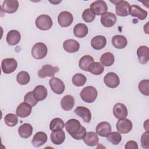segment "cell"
Segmentation results:
<instances>
[{"label":"cell","instance_id":"obj_1","mask_svg":"<svg viewBox=\"0 0 149 149\" xmlns=\"http://www.w3.org/2000/svg\"><path fill=\"white\" fill-rule=\"evenodd\" d=\"M66 130L75 140H81L86 134V129L76 119H69L65 123Z\"/></svg>","mask_w":149,"mask_h":149},{"label":"cell","instance_id":"obj_2","mask_svg":"<svg viewBox=\"0 0 149 149\" xmlns=\"http://www.w3.org/2000/svg\"><path fill=\"white\" fill-rule=\"evenodd\" d=\"M97 95L98 93L96 88L91 86L83 88L80 93L82 100L87 103L93 102L97 98Z\"/></svg>","mask_w":149,"mask_h":149},{"label":"cell","instance_id":"obj_3","mask_svg":"<svg viewBox=\"0 0 149 149\" xmlns=\"http://www.w3.org/2000/svg\"><path fill=\"white\" fill-rule=\"evenodd\" d=\"M36 26L41 30H49L53 24L51 17L47 15H41L36 19Z\"/></svg>","mask_w":149,"mask_h":149},{"label":"cell","instance_id":"obj_4","mask_svg":"<svg viewBox=\"0 0 149 149\" xmlns=\"http://www.w3.org/2000/svg\"><path fill=\"white\" fill-rule=\"evenodd\" d=\"M48 49L46 45L43 42L35 44L31 48V55L36 59L44 58L47 54Z\"/></svg>","mask_w":149,"mask_h":149},{"label":"cell","instance_id":"obj_5","mask_svg":"<svg viewBox=\"0 0 149 149\" xmlns=\"http://www.w3.org/2000/svg\"><path fill=\"white\" fill-rule=\"evenodd\" d=\"M17 67V62L14 58H5L2 61L1 68L4 73H11L16 69Z\"/></svg>","mask_w":149,"mask_h":149},{"label":"cell","instance_id":"obj_6","mask_svg":"<svg viewBox=\"0 0 149 149\" xmlns=\"http://www.w3.org/2000/svg\"><path fill=\"white\" fill-rule=\"evenodd\" d=\"M130 5L127 1H118L115 4L116 14L119 16H127L130 15Z\"/></svg>","mask_w":149,"mask_h":149},{"label":"cell","instance_id":"obj_7","mask_svg":"<svg viewBox=\"0 0 149 149\" xmlns=\"http://www.w3.org/2000/svg\"><path fill=\"white\" fill-rule=\"evenodd\" d=\"M90 9L95 15L100 16L102 15L107 12L108 10V6L105 1L102 0H98L91 3Z\"/></svg>","mask_w":149,"mask_h":149},{"label":"cell","instance_id":"obj_8","mask_svg":"<svg viewBox=\"0 0 149 149\" xmlns=\"http://www.w3.org/2000/svg\"><path fill=\"white\" fill-rule=\"evenodd\" d=\"M59 71L58 66H52L51 65H44L39 70L38 76L40 78H45L46 77H53L55 73Z\"/></svg>","mask_w":149,"mask_h":149},{"label":"cell","instance_id":"obj_9","mask_svg":"<svg viewBox=\"0 0 149 149\" xmlns=\"http://www.w3.org/2000/svg\"><path fill=\"white\" fill-rule=\"evenodd\" d=\"M116 130L122 134L129 133L133 127L132 122L128 119L123 118L119 119L116 123Z\"/></svg>","mask_w":149,"mask_h":149},{"label":"cell","instance_id":"obj_10","mask_svg":"<svg viewBox=\"0 0 149 149\" xmlns=\"http://www.w3.org/2000/svg\"><path fill=\"white\" fill-rule=\"evenodd\" d=\"M104 81L107 87L111 88L117 87L120 83L119 76L113 72L108 73L104 77Z\"/></svg>","mask_w":149,"mask_h":149},{"label":"cell","instance_id":"obj_11","mask_svg":"<svg viewBox=\"0 0 149 149\" xmlns=\"http://www.w3.org/2000/svg\"><path fill=\"white\" fill-rule=\"evenodd\" d=\"M73 21V17L71 13L68 11L61 12L58 16L59 24L62 27H66L70 26Z\"/></svg>","mask_w":149,"mask_h":149},{"label":"cell","instance_id":"obj_12","mask_svg":"<svg viewBox=\"0 0 149 149\" xmlns=\"http://www.w3.org/2000/svg\"><path fill=\"white\" fill-rule=\"evenodd\" d=\"M49 84L53 92L56 94H62L65 88L63 82L57 77L51 78L49 81Z\"/></svg>","mask_w":149,"mask_h":149},{"label":"cell","instance_id":"obj_13","mask_svg":"<svg viewBox=\"0 0 149 149\" xmlns=\"http://www.w3.org/2000/svg\"><path fill=\"white\" fill-rule=\"evenodd\" d=\"M101 24L106 27H111L115 25L116 22V16L113 13L107 12L101 17Z\"/></svg>","mask_w":149,"mask_h":149},{"label":"cell","instance_id":"obj_14","mask_svg":"<svg viewBox=\"0 0 149 149\" xmlns=\"http://www.w3.org/2000/svg\"><path fill=\"white\" fill-rule=\"evenodd\" d=\"M19 8V2L17 0H5L3 1L1 8L2 10L8 13H13Z\"/></svg>","mask_w":149,"mask_h":149},{"label":"cell","instance_id":"obj_15","mask_svg":"<svg viewBox=\"0 0 149 149\" xmlns=\"http://www.w3.org/2000/svg\"><path fill=\"white\" fill-rule=\"evenodd\" d=\"M113 113L118 119L126 118L127 116V109L122 103H116L113 108Z\"/></svg>","mask_w":149,"mask_h":149},{"label":"cell","instance_id":"obj_16","mask_svg":"<svg viewBox=\"0 0 149 149\" xmlns=\"http://www.w3.org/2000/svg\"><path fill=\"white\" fill-rule=\"evenodd\" d=\"M74 113L80 116L84 122L90 123L91 119V113L89 109L85 107L79 106L74 111Z\"/></svg>","mask_w":149,"mask_h":149},{"label":"cell","instance_id":"obj_17","mask_svg":"<svg viewBox=\"0 0 149 149\" xmlns=\"http://www.w3.org/2000/svg\"><path fill=\"white\" fill-rule=\"evenodd\" d=\"M32 107L29 104L24 102H22L17 107L16 113L20 118H26L29 116L31 112Z\"/></svg>","mask_w":149,"mask_h":149},{"label":"cell","instance_id":"obj_18","mask_svg":"<svg viewBox=\"0 0 149 149\" xmlns=\"http://www.w3.org/2000/svg\"><path fill=\"white\" fill-rule=\"evenodd\" d=\"M147 12L137 5L130 6V15L133 17H137L139 20H143L147 16Z\"/></svg>","mask_w":149,"mask_h":149},{"label":"cell","instance_id":"obj_19","mask_svg":"<svg viewBox=\"0 0 149 149\" xmlns=\"http://www.w3.org/2000/svg\"><path fill=\"white\" fill-rule=\"evenodd\" d=\"M139 62L141 64H146L149 59V48L147 46H140L137 50Z\"/></svg>","mask_w":149,"mask_h":149},{"label":"cell","instance_id":"obj_20","mask_svg":"<svg viewBox=\"0 0 149 149\" xmlns=\"http://www.w3.org/2000/svg\"><path fill=\"white\" fill-rule=\"evenodd\" d=\"M63 48L68 52L74 53L79 49L80 44L75 40L68 39L63 42Z\"/></svg>","mask_w":149,"mask_h":149},{"label":"cell","instance_id":"obj_21","mask_svg":"<svg viewBox=\"0 0 149 149\" xmlns=\"http://www.w3.org/2000/svg\"><path fill=\"white\" fill-rule=\"evenodd\" d=\"M96 133L101 137H107L111 132V126L107 122L99 123L95 129Z\"/></svg>","mask_w":149,"mask_h":149},{"label":"cell","instance_id":"obj_22","mask_svg":"<svg viewBox=\"0 0 149 149\" xmlns=\"http://www.w3.org/2000/svg\"><path fill=\"white\" fill-rule=\"evenodd\" d=\"M47 140L48 137L45 133L38 132L34 134L31 140V144L35 147H39L44 145L47 141Z\"/></svg>","mask_w":149,"mask_h":149},{"label":"cell","instance_id":"obj_23","mask_svg":"<svg viewBox=\"0 0 149 149\" xmlns=\"http://www.w3.org/2000/svg\"><path fill=\"white\" fill-rule=\"evenodd\" d=\"M21 39V35L19 31L16 30H10L6 36V42L10 45L17 44Z\"/></svg>","mask_w":149,"mask_h":149},{"label":"cell","instance_id":"obj_24","mask_svg":"<svg viewBox=\"0 0 149 149\" xmlns=\"http://www.w3.org/2000/svg\"><path fill=\"white\" fill-rule=\"evenodd\" d=\"M83 139L87 146L91 147L97 146L99 142L98 134L93 132H88L86 133Z\"/></svg>","mask_w":149,"mask_h":149},{"label":"cell","instance_id":"obj_25","mask_svg":"<svg viewBox=\"0 0 149 149\" xmlns=\"http://www.w3.org/2000/svg\"><path fill=\"white\" fill-rule=\"evenodd\" d=\"M107 44L106 38L103 36H97L93 37L91 41V47L96 49L100 50L105 47Z\"/></svg>","mask_w":149,"mask_h":149},{"label":"cell","instance_id":"obj_26","mask_svg":"<svg viewBox=\"0 0 149 149\" xmlns=\"http://www.w3.org/2000/svg\"><path fill=\"white\" fill-rule=\"evenodd\" d=\"M51 141L56 145L62 144L65 140V133L62 130L53 131L50 136Z\"/></svg>","mask_w":149,"mask_h":149},{"label":"cell","instance_id":"obj_27","mask_svg":"<svg viewBox=\"0 0 149 149\" xmlns=\"http://www.w3.org/2000/svg\"><path fill=\"white\" fill-rule=\"evenodd\" d=\"M88 33V27L84 23H77L73 27V34L77 38H83Z\"/></svg>","mask_w":149,"mask_h":149},{"label":"cell","instance_id":"obj_28","mask_svg":"<svg viewBox=\"0 0 149 149\" xmlns=\"http://www.w3.org/2000/svg\"><path fill=\"white\" fill-rule=\"evenodd\" d=\"M113 46L118 49L124 48L127 44L126 38L122 35H115L112 38Z\"/></svg>","mask_w":149,"mask_h":149},{"label":"cell","instance_id":"obj_29","mask_svg":"<svg viewBox=\"0 0 149 149\" xmlns=\"http://www.w3.org/2000/svg\"><path fill=\"white\" fill-rule=\"evenodd\" d=\"M33 126L27 123H23L18 129V133L20 136L24 139L30 137L33 133Z\"/></svg>","mask_w":149,"mask_h":149},{"label":"cell","instance_id":"obj_30","mask_svg":"<svg viewBox=\"0 0 149 149\" xmlns=\"http://www.w3.org/2000/svg\"><path fill=\"white\" fill-rule=\"evenodd\" d=\"M61 105L62 109L68 111L71 110L74 105V99L71 95H66L64 96L61 101Z\"/></svg>","mask_w":149,"mask_h":149},{"label":"cell","instance_id":"obj_31","mask_svg":"<svg viewBox=\"0 0 149 149\" xmlns=\"http://www.w3.org/2000/svg\"><path fill=\"white\" fill-rule=\"evenodd\" d=\"M34 95L38 101L45 100L48 95L47 88L42 85L37 86L33 91Z\"/></svg>","mask_w":149,"mask_h":149},{"label":"cell","instance_id":"obj_32","mask_svg":"<svg viewBox=\"0 0 149 149\" xmlns=\"http://www.w3.org/2000/svg\"><path fill=\"white\" fill-rule=\"evenodd\" d=\"M94 58L91 56L86 55L80 59L79 62V68L84 71L88 72L89 66L93 62H94Z\"/></svg>","mask_w":149,"mask_h":149},{"label":"cell","instance_id":"obj_33","mask_svg":"<svg viewBox=\"0 0 149 149\" xmlns=\"http://www.w3.org/2000/svg\"><path fill=\"white\" fill-rule=\"evenodd\" d=\"M114 61V55L111 52H105L100 57V62L105 66H111L113 64Z\"/></svg>","mask_w":149,"mask_h":149},{"label":"cell","instance_id":"obj_34","mask_svg":"<svg viewBox=\"0 0 149 149\" xmlns=\"http://www.w3.org/2000/svg\"><path fill=\"white\" fill-rule=\"evenodd\" d=\"M104 70V65L98 62H93L88 68V72L94 75H100Z\"/></svg>","mask_w":149,"mask_h":149},{"label":"cell","instance_id":"obj_35","mask_svg":"<svg viewBox=\"0 0 149 149\" xmlns=\"http://www.w3.org/2000/svg\"><path fill=\"white\" fill-rule=\"evenodd\" d=\"M65 126L64 122L62 119L59 118H56L51 121L49 123V129L52 132L63 130Z\"/></svg>","mask_w":149,"mask_h":149},{"label":"cell","instance_id":"obj_36","mask_svg":"<svg viewBox=\"0 0 149 149\" xmlns=\"http://www.w3.org/2000/svg\"><path fill=\"white\" fill-rule=\"evenodd\" d=\"M72 81L74 86L77 87H81L85 84L87 81V78L82 73H77L73 76Z\"/></svg>","mask_w":149,"mask_h":149},{"label":"cell","instance_id":"obj_37","mask_svg":"<svg viewBox=\"0 0 149 149\" xmlns=\"http://www.w3.org/2000/svg\"><path fill=\"white\" fill-rule=\"evenodd\" d=\"M30 80L29 74L26 71H21L19 72L16 76V80L20 85L27 84Z\"/></svg>","mask_w":149,"mask_h":149},{"label":"cell","instance_id":"obj_38","mask_svg":"<svg viewBox=\"0 0 149 149\" xmlns=\"http://www.w3.org/2000/svg\"><path fill=\"white\" fill-rule=\"evenodd\" d=\"M107 140L113 145H118L122 140V136L119 132H111L107 136Z\"/></svg>","mask_w":149,"mask_h":149},{"label":"cell","instance_id":"obj_39","mask_svg":"<svg viewBox=\"0 0 149 149\" xmlns=\"http://www.w3.org/2000/svg\"><path fill=\"white\" fill-rule=\"evenodd\" d=\"M4 120L7 126L9 127H13L17 124L18 118L15 114L8 113L5 116Z\"/></svg>","mask_w":149,"mask_h":149},{"label":"cell","instance_id":"obj_40","mask_svg":"<svg viewBox=\"0 0 149 149\" xmlns=\"http://www.w3.org/2000/svg\"><path fill=\"white\" fill-rule=\"evenodd\" d=\"M139 90L140 93L146 96L149 95V80L148 79L143 80L139 84Z\"/></svg>","mask_w":149,"mask_h":149},{"label":"cell","instance_id":"obj_41","mask_svg":"<svg viewBox=\"0 0 149 149\" xmlns=\"http://www.w3.org/2000/svg\"><path fill=\"white\" fill-rule=\"evenodd\" d=\"M95 18V15L89 8L86 9L82 13L83 20L87 23H91L94 20Z\"/></svg>","mask_w":149,"mask_h":149},{"label":"cell","instance_id":"obj_42","mask_svg":"<svg viewBox=\"0 0 149 149\" xmlns=\"http://www.w3.org/2000/svg\"><path fill=\"white\" fill-rule=\"evenodd\" d=\"M24 101L25 102L29 104L31 107H34L38 103V101L36 98L33 91L28 92L24 97Z\"/></svg>","mask_w":149,"mask_h":149},{"label":"cell","instance_id":"obj_43","mask_svg":"<svg viewBox=\"0 0 149 149\" xmlns=\"http://www.w3.org/2000/svg\"><path fill=\"white\" fill-rule=\"evenodd\" d=\"M148 131L144 133L141 137V144L143 148L148 149L149 148V144H148Z\"/></svg>","mask_w":149,"mask_h":149},{"label":"cell","instance_id":"obj_44","mask_svg":"<svg viewBox=\"0 0 149 149\" xmlns=\"http://www.w3.org/2000/svg\"><path fill=\"white\" fill-rule=\"evenodd\" d=\"M125 148L126 149H138V145L136 141L130 140L126 143Z\"/></svg>","mask_w":149,"mask_h":149}]
</instances>
